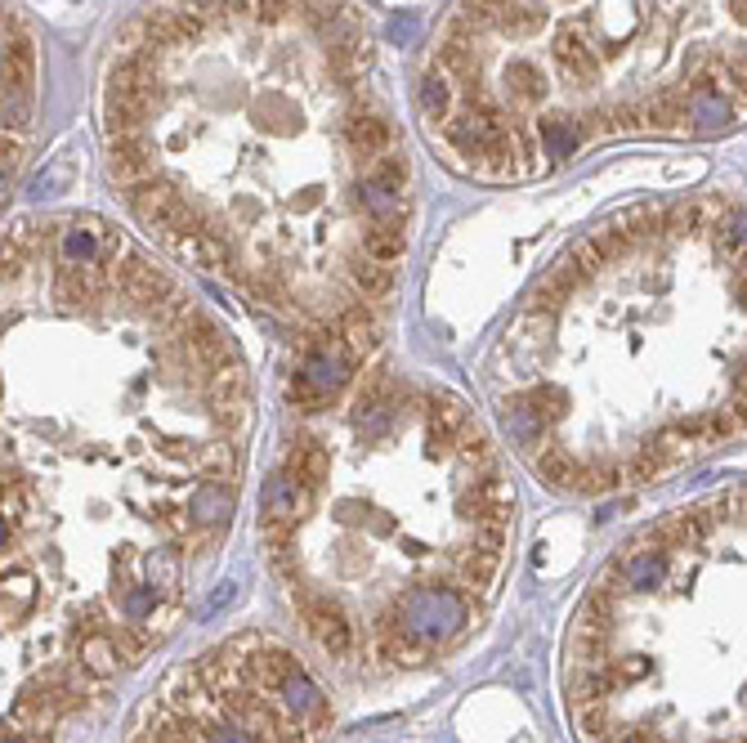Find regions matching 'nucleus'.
I'll list each match as a JSON object with an SVG mask.
<instances>
[{"label":"nucleus","instance_id":"nucleus-1","mask_svg":"<svg viewBox=\"0 0 747 743\" xmlns=\"http://www.w3.org/2000/svg\"><path fill=\"white\" fill-rule=\"evenodd\" d=\"M5 743H72L189 618L246 484L224 318L90 211L5 229Z\"/></svg>","mask_w":747,"mask_h":743},{"label":"nucleus","instance_id":"nucleus-2","mask_svg":"<svg viewBox=\"0 0 747 743\" xmlns=\"http://www.w3.org/2000/svg\"><path fill=\"white\" fill-rule=\"evenodd\" d=\"M99 148L179 265L301 341L367 358L417 229V162L358 0H153L107 41Z\"/></svg>","mask_w":747,"mask_h":743},{"label":"nucleus","instance_id":"nucleus-3","mask_svg":"<svg viewBox=\"0 0 747 743\" xmlns=\"http://www.w3.org/2000/svg\"><path fill=\"white\" fill-rule=\"evenodd\" d=\"M515 515L502 435L457 390L371 354L291 377L255 538L327 672L394 681L461 654L502 601Z\"/></svg>","mask_w":747,"mask_h":743},{"label":"nucleus","instance_id":"nucleus-4","mask_svg":"<svg viewBox=\"0 0 747 743\" xmlns=\"http://www.w3.org/2000/svg\"><path fill=\"white\" fill-rule=\"evenodd\" d=\"M489 421L559 498H609L747 439V206L694 193L605 215L479 358Z\"/></svg>","mask_w":747,"mask_h":743},{"label":"nucleus","instance_id":"nucleus-5","mask_svg":"<svg viewBox=\"0 0 747 743\" xmlns=\"http://www.w3.org/2000/svg\"><path fill=\"white\" fill-rule=\"evenodd\" d=\"M417 113L474 184H529L622 139H717L747 122V0H453Z\"/></svg>","mask_w":747,"mask_h":743},{"label":"nucleus","instance_id":"nucleus-6","mask_svg":"<svg viewBox=\"0 0 747 743\" xmlns=\"http://www.w3.org/2000/svg\"><path fill=\"white\" fill-rule=\"evenodd\" d=\"M578 743H747V479L636 529L559 641Z\"/></svg>","mask_w":747,"mask_h":743},{"label":"nucleus","instance_id":"nucleus-7","mask_svg":"<svg viewBox=\"0 0 747 743\" xmlns=\"http://www.w3.org/2000/svg\"><path fill=\"white\" fill-rule=\"evenodd\" d=\"M335 726L314 663L274 631H233L157 681L126 743H322Z\"/></svg>","mask_w":747,"mask_h":743},{"label":"nucleus","instance_id":"nucleus-8","mask_svg":"<svg viewBox=\"0 0 747 743\" xmlns=\"http://www.w3.org/2000/svg\"><path fill=\"white\" fill-rule=\"evenodd\" d=\"M41 50L23 10L5 5V193L27 166L36 103H41Z\"/></svg>","mask_w":747,"mask_h":743}]
</instances>
